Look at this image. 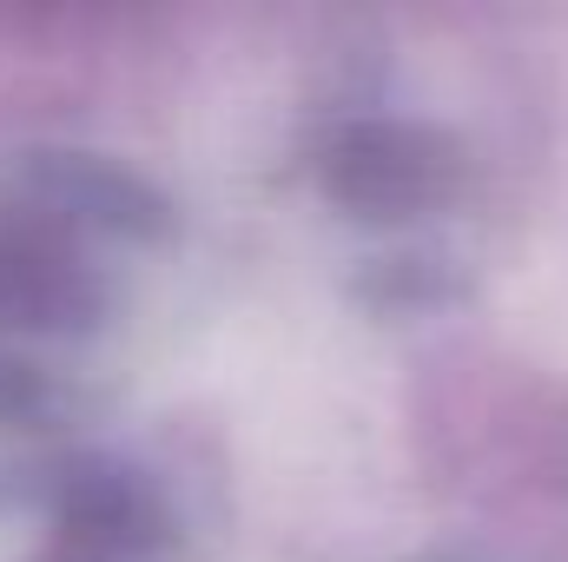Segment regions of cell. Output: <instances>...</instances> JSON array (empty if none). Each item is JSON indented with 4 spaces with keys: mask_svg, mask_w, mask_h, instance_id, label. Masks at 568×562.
I'll return each mask as SVG.
<instances>
[{
    "mask_svg": "<svg viewBox=\"0 0 568 562\" xmlns=\"http://www.w3.org/2000/svg\"><path fill=\"white\" fill-rule=\"evenodd\" d=\"M179 205L113 152L0 145V423L53 430L133 398L185 318Z\"/></svg>",
    "mask_w": 568,
    "mask_h": 562,
    "instance_id": "cell-1",
    "label": "cell"
},
{
    "mask_svg": "<svg viewBox=\"0 0 568 562\" xmlns=\"http://www.w3.org/2000/svg\"><path fill=\"white\" fill-rule=\"evenodd\" d=\"M291 159L324 259L371 298L429 304L483 259L496 159L469 120L404 73H337L311 100Z\"/></svg>",
    "mask_w": 568,
    "mask_h": 562,
    "instance_id": "cell-2",
    "label": "cell"
},
{
    "mask_svg": "<svg viewBox=\"0 0 568 562\" xmlns=\"http://www.w3.org/2000/svg\"><path fill=\"white\" fill-rule=\"evenodd\" d=\"M0 562H199V550L140 470L53 456L0 470Z\"/></svg>",
    "mask_w": 568,
    "mask_h": 562,
    "instance_id": "cell-3",
    "label": "cell"
}]
</instances>
